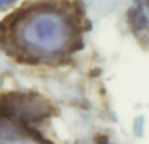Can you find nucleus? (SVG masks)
Listing matches in <instances>:
<instances>
[{"label": "nucleus", "mask_w": 149, "mask_h": 144, "mask_svg": "<svg viewBox=\"0 0 149 144\" xmlns=\"http://www.w3.org/2000/svg\"><path fill=\"white\" fill-rule=\"evenodd\" d=\"M15 45L33 62L63 58L79 38L78 24L61 4H38L19 16L13 24Z\"/></svg>", "instance_id": "f257e3e1"}, {"label": "nucleus", "mask_w": 149, "mask_h": 144, "mask_svg": "<svg viewBox=\"0 0 149 144\" xmlns=\"http://www.w3.org/2000/svg\"><path fill=\"white\" fill-rule=\"evenodd\" d=\"M45 114L41 98L20 94L0 100V144H53L28 123Z\"/></svg>", "instance_id": "f03ea898"}, {"label": "nucleus", "mask_w": 149, "mask_h": 144, "mask_svg": "<svg viewBox=\"0 0 149 144\" xmlns=\"http://www.w3.org/2000/svg\"><path fill=\"white\" fill-rule=\"evenodd\" d=\"M16 0H0V9H4L7 7H9L11 4H13Z\"/></svg>", "instance_id": "7ed1b4c3"}]
</instances>
